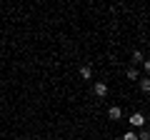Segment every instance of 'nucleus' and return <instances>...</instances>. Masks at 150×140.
Masks as SVG:
<instances>
[{"instance_id":"f257e3e1","label":"nucleus","mask_w":150,"mask_h":140,"mask_svg":"<svg viewBox=\"0 0 150 140\" xmlns=\"http://www.w3.org/2000/svg\"><path fill=\"white\" fill-rule=\"evenodd\" d=\"M130 125H133V128H143L145 125V115L143 113H133L130 115Z\"/></svg>"},{"instance_id":"f03ea898","label":"nucleus","mask_w":150,"mask_h":140,"mask_svg":"<svg viewBox=\"0 0 150 140\" xmlns=\"http://www.w3.org/2000/svg\"><path fill=\"white\" fill-rule=\"evenodd\" d=\"M93 93H95L98 98H105L108 95V85L105 83H95V85H93Z\"/></svg>"},{"instance_id":"7ed1b4c3","label":"nucleus","mask_w":150,"mask_h":140,"mask_svg":"<svg viewBox=\"0 0 150 140\" xmlns=\"http://www.w3.org/2000/svg\"><path fill=\"white\" fill-rule=\"evenodd\" d=\"M120 115H123V110H120L118 105H112V108H108V118H110V120H120Z\"/></svg>"},{"instance_id":"20e7f679","label":"nucleus","mask_w":150,"mask_h":140,"mask_svg":"<svg viewBox=\"0 0 150 140\" xmlns=\"http://www.w3.org/2000/svg\"><path fill=\"white\" fill-rule=\"evenodd\" d=\"M80 78H83V80H90V78H93L90 65H83V68H80Z\"/></svg>"},{"instance_id":"39448f33","label":"nucleus","mask_w":150,"mask_h":140,"mask_svg":"<svg viewBox=\"0 0 150 140\" xmlns=\"http://www.w3.org/2000/svg\"><path fill=\"white\" fill-rule=\"evenodd\" d=\"M140 90H143V93L150 90V80H148V78H143V80H140Z\"/></svg>"},{"instance_id":"423d86ee","label":"nucleus","mask_w":150,"mask_h":140,"mask_svg":"<svg viewBox=\"0 0 150 140\" xmlns=\"http://www.w3.org/2000/svg\"><path fill=\"white\" fill-rule=\"evenodd\" d=\"M128 80H138V70H135V68L128 70Z\"/></svg>"},{"instance_id":"0eeeda50","label":"nucleus","mask_w":150,"mask_h":140,"mask_svg":"<svg viewBox=\"0 0 150 140\" xmlns=\"http://www.w3.org/2000/svg\"><path fill=\"white\" fill-rule=\"evenodd\" d=\"M123 140H138V135H135V133H133V130H128V133H125V135H123Z\"/></svg>"},{"instance_id":"6e6552de","label":"nucleus","mask_w":150,"mask_h":140,"mask_svg":"<svg viewBox=\"0 0 150 140\" xmlns=\"http://www.w3.org/2000/svg\"><path fill=\"white\" fill-rule=\"evenodd\" d=\"M138 140H150V133H148V130H140V135H138Z\"/></svg>"},{"instance_id":"1a4fd4ad","label":"nucleus","mask_w":150,"mask_h":140,"mask_svg":"<svg viewBox=\"0 0 150 140\" xmlns=\"http://www.w3.org/2000/svg\"><path fill=\"white\" fill-rule=\"evenodd\" d=\"M133 60L138 63V60H145V58H143V53H140V50H135V53H133Z\"/></svg>"}]
</instances>
